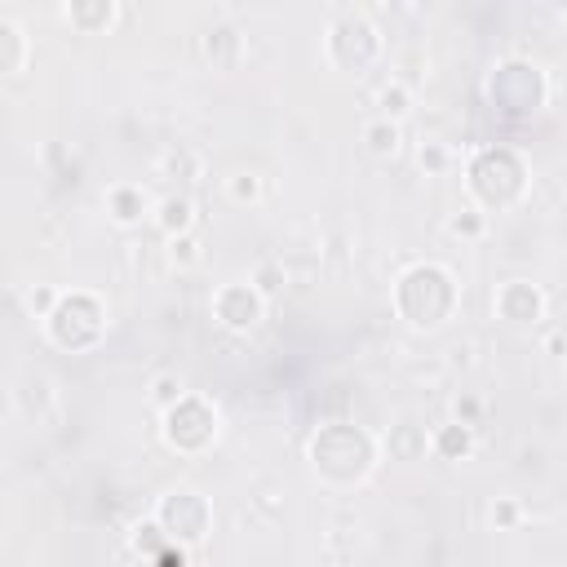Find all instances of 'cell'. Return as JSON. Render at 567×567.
<instances>
[{
    "label": "cell",
    "instance_id": "1",
    "mask_svg": "<svg viewBox=\"0 0 567 567\" xmlns=\"http://www.w3.org/2000/svg\"><path fill=\"white\" fill-rule=\"evenodd\" d=\"M395 306L412 328H439L443 319L457 311V284H452V275L443 266L421 262L399 275Z\"/></svg>",
    "mask_w": 567,
    "mask_h": 567
},
{
    "label": "cell",
    "instance_id": "2",
    "mask_svg": "<svg viewBox=\"0 0 567 567\" xmlns=\"http://www.w3.org/2000/svg\"><path fill=\"white\" fill-rule=\"evenodd\" d=\"M311 461L324 479L355 483L373 470V439L355 426H324L311 443Z\"/></svg>",
    "mask_w": 567,
    "mask_h": 567
},
{
    "label": "cell",
    "instance_id": "3",
    "mask_svg": "<svg viewBox=\"0 0 567 567\" xmlns=\"http://www.w3.org/2000/svg\"><path fill=\"white\" fill-rule=\"evenodd\" d=\"M523 182H528V169L514 156L510 147H488L479 151L470 164V191L479 195L488 209H505L523 195Z\"/></svg>",
    "mask_w": 567,
    "mask_h": 567
},
{
    "label": "cell",
    "instance_id": "4",
    "mask_svg": "<svg viewBox=\"0 0 567 567\" xmlns=\"http://www.w3.org/2000/svg\"><path fill=\"white\" fill-rule=\"evenodd\" d=\"M377 54H381L377 27L368 23L359 9H342V14H337V23L328 27V58H333L342 71L364 76V71L377 63Z\"/></svg>",
    "mask_w": 567,
    "mask_h": 567
},
{
    "label": "cell",
    "instance_id": "5",
    "mask_svg": "<svg viewBox=\"0 0 567 567\" xmlns=\"http://www.w3.org/2000/svg\"><path fill=\"white\" fill-rule=\"evenodd\" d=\"M102 319H107V315H102L98 297L67 293V297H58L54 315H49L45 324H49V337H54L63 350H85V346H94L102 337Z\"/></svg>",
    "mask_w": 567,
    "mask_h": 567
},
{
    "label": "cell",
    "instance_id": "6",
    "mask_svg": "<svg viewBox=\"0 0 567 567\" xmlns=\"http://www.w3.org/2000/svg\"><path fill=\"white\" fill-rule=\"evenodd\" d=\"M488 94L501 111H510V116H528V111H536L545 102V76H541V67H532V63H505V67H497V76H492Z\"/></svg>",
    "mask_w": 567,
    "mask_h": 567
},
{
    "label": "cell",
    "instance_id": "7",
    "mask_svg": "<svg viewBox=\"0 0 567 567\" xmlns=\"http://www.w3.org/2000/svg\"><path fill=\"white\" fill-rule=\"evenodd\" d=\"M156 523L169 541L195 545V541H204V532H209V501L191 488H178V492H169V497H160Z\"/></svg>",
    "mask_w": 567,
    "mask_h": 567
},
{
    "label": "cell",
    "instance_id": "8",
    "mask_svg": "<svg viewBox=\"0 0 567 567\" xmlns=\"http://www.w3.org/2000/svg\"><path fill=\"white\" fill-rule=\"evenodd\" d=\"M213 435H218V417H213V408L204 404V399L187 395L178 408L164 412V439H169V448L200 452L213 443Z\"/></svg>",
    "mask_w": 567,
    "mask_h": 567
},
{
    "label": "cell",
    "instance_id": "9",
    "mask_svg": "<svg viewBox=\"0 0 567 567\" xmlns=\"http://www.w3.org/2000/svg\"><path fill=\"white\" fill-rule=\"evenodd\" d=\"M213 315L222 319L231 333H249V328L262 319V293L253 284H226L213 297Z\"/></svg>",
    "mask_w": 567,
    "mask_h": 567
},
{
    "label": "cell",
    "instance_id": "10",
    "mask_svg": "<svg viewBox=\"0 0 567 567\" xmlns=\"http://www.w3.org/2000/svg\"><path fill=\"white\" fill-rule=\"evenodd\" d=\"M497 311H501V319H510V324H536L541 311H545V302H541V293H536L532 284L510 280L497 293Z\"/></svg>",
    "mask_w": 567,
    "mask_h": 567
},
{
    "label": "cell",
    "instance_id": "11",
    "mask_svg": "<svg viewBox=\"0 0 567 567\" xmlns=\"http://www.w3.org/2000/svg\"><path fill=\"white\" fill-rule=\"evenodd\" d=\"M426 448H430V435L417 426V421H399V426H390L386 452L395 461H421V457H426Z\"/></svg>",
    "mask_w": 567,
    "mask_h": 567
},
{
    "label": "cell",
    "instance_id": "12",
    "mask_svg": "<svg viewBox=\"0 0 567 567\" xmlns=\"http://www.w3.org/2000/svg\"><path fill=\"white\" fill-rule=\"evenodd\" d=\"M240 49H244V40L231 23H213L209 32H204V54H209L213 67H235L240 63Z\"/></svg>",
    "mask_w": 567,
    "mask_h": 567
},
{
    "label": "cell",
    "instance_id": "13",
    "mask_svg": "<svg viewBox=\"0 0 567 567\" xmlns=\"http://www.w3.org/2000/svg\"><path fill=\"white\" fill-rule=\"evenodd\" d=\"M0 45H5V54H0V67L9 71V76H18L27 63V36L23 27L14 23V18H0Z\"/></svg>",
    "mask_w": 567,
    "mask_h": 567
},
{
    "label": "cell",
    "instance_id": "14",
    "mask_svg": "<svg viewBox=\"0 0 567 567\" xmlns=\"http://www.w3.org/2000/svg\"><path fill=\"white\" fill-rule=\"evenodd\" d=\"M156 222H160V231L169 235V240H178V235H191V222H195L191 200H182V195L164 200V204H160V213H156Z\"/></svg>",
    "mask_w": 567,
    "mask_h": 567
},
{
    "label": "cell",
    "instance_id": "15",
    "mask_svg": "<svg viewBox=\"0 0 567 567\" xmlns=\"http://www.w3.org/2000/svg\"><path fill=\"white\" fill-rule=\"evenodd\" d=\"M107 209L120 226H133V222H142V213H147V195L138 187H116L107 195Z\"/></svg>",
    "mask_w": 567,
    "mask_h": 567
},
{
    "label": "cell",
    "instance_id": "16",
    "mask_svg": "<svg viewBox=\"0 0 567 567\" xmlns=\"http://www.w3.org/2000/svg\"><path fill=\"white\" fill-rule=\"evenodd\" d=\"M63 14H67L71 27H80V32H98V27H111L116 5H111V0H98V5H67Z\"/></svg>",
    "mask_w": 567,
    "mask_h": 567
},
{
    "label": "cell",
    "instance_id": "17",
    "mask_svg": "<svg viewBox=\"0 0 567 567\" xmlns=\"http://www.w3.org/2000/svg\"><path fill=\"white\" fill-rule=\"evenodd\" d=\"M364 142H368L373 156H395V151H399V125L381 116V120H373V125L364 129Z\"/></svg>",
    "mask_w": 567,
    "mask_h": 567
},
{
    "label": "cell",
    "instance_id": "18",
    "mask_svg": "<svg viewBox=\"0 0 567 567\" xmlns=\"http://www.w3.org/2000/svg\"><path fill=\"white\" fill-rule=\"evenodd\" d=\"M435 448L448 461H461L470 452V426H461V421H457V426H443L439 435H435Z\"/></svg>",
    "mask_w": 567,
    "mask_h": 567
},
{
    "label": "cell",
    "instance_id": "19",
    "mask_svg": "<svg viewBox=\"0 0 567 567\" xmlns=\"http://www.w3.org/2000/svg\"><path fill=\"white\" fill-rule=\"evenodd\" d=\"M151 399H156V404L169 412V408H178L182 399H187V386H182V377H169V373H164V377L151 381Z\"/></svg>",
    "mask_w": 567,
    "mask_h": 567
},
{
    "label": "cell",
    "instance_id": "20",
    "mask_svg": "<svg viewBox=\"0 0 567 567\" xmlns=\"http://www.w3.org/2000/svg\"><path fill=\"white\" fill-rule=\"evenodd\" d=\"M253 288H257V293H280V288H284V266L280 262H262V266H257V275H253Z\"/></svg>",
    "mask_w": 567,
    "mask_h": 567
},
{
    "label": "cell",
    "instance_id": "21",
    "mask_svg": "<svg viewBox=\"0 0 567 567\" xmlns=\"http://www.w3.org/2000/svg\"><path fill=\"white\" fill-rule=\"evenodd\" d=\"M408 102H412V98H408V89L399 85V80H395V85L381 89V111H386V120H399V116H404Z\"/></svg>",
    "mask_w": 567,
    "mask_h": 567
},
{
    "label": "cell",
    "instance_id": "22",
    "mask_svg": "<svg viewBox=\"0 0 567 567\" xmlns=\"http://www.w3.org/2000/svg\"><path fill=\"white\" fill-rule=\"evenodd\" d=\"M169 257L178 266H195L200 262V240L195 235H178V240H169Z\"/></svg>",
    "mask_w": 567,
    "mask_h": 567
},
{
    "label": "cell",
    "instance_id": "23",
    "mask_svg": "<svg viewBox=\"0 0 567 567\" xmlns=\"http://www.w3.org/2000/svg\"><path fill=\"white\" fill-rule=\"evenodd\" d=\"M417 160H421V169H426V173H443V169H448V151H443L439 142H426V147L417 151Z\"/></svg>",
    "mask_w": 567,
    "mask_h": 567
},
{
    "label": "cell",
    "instance_id": "24",
    "mask_svg": "<svg viewBox=\"0 0 567 567\" xmlns=\"http://www.w3.org/2000/svg\"><path fill=\"white\" fill-rule=\"evenodd\" d=\"M231 195H235V200H257V195H262V182H257L253 173H235V178H231Z\"/></svg>",
    "mask_w": 567,
    "mask_h": 567
},
{
    "label": "cell",
    "instance_id": "25",
    "mask_svg": "<svg viewBox=\"0 0 567 567\" xmlns=\"http://www.w3.org/2000/svg\"><path fill=\"white\" fill-rule=\"evenodd\" d=\"M452 235H466V240H474V235H483V218H479V213H461V218H452Z\"/></svg>",
    "mask_w": 567,
    "mask_h": 567
},
{
    "label": "cell",
    "instance_id": "26",
    "mask_svg": "<svg viewBox=\"0 0 567 567\" xmlns=\"http://www.w3.org/2000/svg\"><path fill=\"white\" fill-rule=\"evenodd\" d=\"M27 302H32V311H36L40 319H49V315H54V306H58V297H54V288H36Z\"/></svg>",
    "mask_w": 567,
    "mask_h": 567
},
{
    "label": "cell",
    "instance_id": "27",
    "mask_svg": "<svg viewBox=\"0 0 567 567\" xmlns=\"http://www.w3.org/2000/svg\"><path fill=\"white\" fill-rule=\"evenodd\" d=\"M492 523H497V528H514V523H519V505L497 501V505H492Z\"/></svg>",
    "mask_w": 567,
    "mask_h": 567
},
{
    "label": "cell",
    "instance_id": "28",
    "mask_svg": "<svg viewBox=\"0 0 567 567\" xmlns=\"http://www.w3.org/2000/svg\"><path fill=\"white\" fill-rule=\"evenodd\" d=\"M452 408H457V421H461V426H470V421L479 417V399H470V395H461Z\"/></svg>",
    "mask_w": 567,
    "mask_h": 567
},
{
    "label": "cell",
    "instance_id": "29",
    "mask_svg": "<svg viewBox=\"0 0 567 567\" xmlns=\"http://www.w3.org/2000/svg\"><path fill=\"white\" fill-rule=\"evenodd\" d=\"M156 567H187V554H182V550H164L156 559Z\"/></svg>",
    "mask_w": 567,
    "mask_h": 567
},
{
    "label": "cell",
    "instance_id": "30",
    "mask_svg": "<svg viewBox=\"0 0 567 567\" xmlns=\"http://www.w3.org/2000/svg\"><path fill=\"white\" fill-rule=\"evenodd\" d=\"M514 567H523V563H514Z\"/></svg>",
    "mask_w": 567,
    "mask_h": 567
}]
</instances>
